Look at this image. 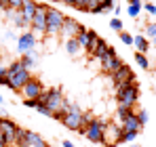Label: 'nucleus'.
I'll return each mask as SVG.
<instances>
[{
    "label": "nucleus",
    "mask_w": 156,
    "mask_h": 147,
    "mask_svg": "<svg viewBox=\"0 0 156 147\" xmlns=\"http://www.w3.org/2000/svg\"><path fill=\"white\" fill-rule=\"evenodd\" d=\"M23 105H26V107H34V109H36V107H38V99H23Z\"/></svg>",
    "instance_id": "c9c22d12"
},
{
    "label": "nucleus",
    "mask_w": 156,
    "mask_h": 147,
    "mask_svg": "<svg viewBox=\"0 0 156 147\" xmlns=\"http://www.w3.org/2000/svg\"><path fill=\"white\" fill-rule=\"evenodd\" d=\"M108 124H110L108 118H95L91 122V126L84 130V139L91 143H104V130Z\"/></svg>",
    "instance_id": "20e7f679"
},
{
    "label": "nucleus",
    "mask_w": 156,
    "mask_h": 147,
    "mask_svg": "<svg viewBox=\"0 0 156 147\" xmlns=\"http://www.w3.org/2000/svg\"><path fill=\"white\" fill-rule=\"evenodd\" d=\"M47 9H49V4H38L36 15H34V19L30 21V29H32V34L47 36Z\"/></svg>",
    "instance_id": "423d86ee"
},
{
    "label": "nucleus",
    "mask_w": 156,
    "mask_h": 147,
    "mask_svg": "<svg viewBox=\"0 0 156 147\" xmlns=\"http://www.w3.org/2000/svg\"><path fill=\"white\" fill-rule=\"evenodd\" d=\"M129 2V6H127V13H129V17H133V19H137L139 17V13H141V0H127Z\"/></svg>",
    "instance_id": "aec40b11"
},
{
    "label": "nucleus",
    "mask_w": 156,
    "mask_h": 147,
    "mask_svg": "<svg viewBox=\"0 0 156 147\" xmlns=\"http://www.w3.org/2000/svg\"><path fill=\"white\" fill-rule=\"evenodd\" d=\"M80 116H82V114H66V116L61 118V124H63L68 130L78 132V130H80Z\"/></svg>",
    "instance_id": "2eb2a0df"
},
{
    "label": "nucleus",
    "mask_w": 156,
    "mask_h": 147,
    "mask_svg": "<svg viewBox=\"0 0 156 147\" xmlns=\"http://www.w3.org/2000/svg\"><path fill=\"white\" fill-rule=\"evenodd\" d=\"M135 61H137V65L141 70H150V61H148V57L144 53H135Z\"/></svg>",
    "instance_id": "393cba45"
},
{
    "label": "nucleus",
    "mask_w": 156,
    "mask_h": 147,
    "mask_svg": "<svg viewBox=\"0 0 156 147\" xmlns=\"http://www.w3.org/2000/svg\"><path fill=\"white\" fill-rule=\"evenodd\" d=\"M17 38H19V36H15L13 32H6V40H17Z\"/></svg>",
    "instance_id": "58836bf2"
},
{
    "label": "nucleus",
    "mask_w": 156,
    "mask_h": 147,
    "mask_svg": "<svg viewBox=\"0 0 156 147\" xmlns=\"http://www.w3.org/2000/svg\"><path fill=\"white\" fill-rule=\"evenodd\" d=\"M0 84H2V86L9 84V80H6V67H4V65L0 67Z\"/></svg>",
    "instance_id": "72a5a7b5"
},
{
    "label": "nucleus",
    "mask_w": 156,
    "mask_h": 147,
    "mask_svg": "<svg viewBox=\"0 0 156 147\" xmlns=\"http://www.w3.org/2000/svg\"><path fill=\"white\" fill-rule=\"evenodd\" d=\"M95 2H97V6H99V4H101V2H104V0H95Z\"/></svg>",
    "instance_id": "37998d69"
},
{
    "label": "nucleus",
    "mask_w": 156,
    "mask_h": 147,
    "mask_svg": "<svg viewBox=\"0 0 156 147\" xmlns=\"http://www.w3.org/2000/svg\"><path fill=\"white\" fill-rule=\"evenodd\" d=\"M32 78V72L26 70L21 65V61H13L9 67H6V80H9V88L15 91V93H21V88L26 86V82Z\"/></svg>",
    "instance_id": "f257e3e1"
},
{
    "label": "nucleus",
    "mask_w": 156,
    "mask_h": 147,
    "mask_svg": "<svg viewBox=\"0 0 156 147\" xmlns=\"http://www.w3.org/2000/svg\"><path fill=\"white\" fill-rule=\"evenodd\" d=\"M36 9H38V2H34V0H23V6H21V15H23V19H26L27 23L34 19V15H36Z\"/></svg>",
    "instance_id": "dca6fc26"
},
{
    "label": "nucleus",
    "mask_w": 156,
    "mask_h": 147,
    "mask_svg": "<svg viewBox=\"0 0 156 147\" xmlns=\"http://www.w3.org/2000/svg\"><path fill=\"white\" fill-rule=\"evenodd\" d=\"M120 135H122V128L120 124H108L104 130V145L105 147H116L120 145Z\"/></svg>",
    "instance_id": "1a4fd4ad"
},
{
    "label": "nucleus",
    "mask_w": 156,
    "mask_h": 147,
    "mask_svg": "<svg viewBox=\"0 0 156 147\" xmlns=\"http://www.w3.org/2000/svg\"><path fill=\"white\" fill-rule=\"evenodd\" d=\"M36 109H38L40 114H44V116H49V118H53V116H55V114H53V111L49 109V107H44V105H40V103H38V107H36Z\"/></svg>",
    "instance_id": "473e14b6"
},
{
    "label": "nucleus",
    "mask_w": 156,
    "mask_h": 147,
    "mask_svg": "<svg viewBox=\"0 0 156 147\" xmlns=\"http://www.w3.org/2000/svg\"><path fill=\"white\" fill-rule=\"evenodd\" d=\"M120 128H122V132H139L144 126H141V122H139L137 114H131L127 120L120 122Z\"/></svg>",
    "instance_id": "4468645a"
},
{
    "label": "nucleus",
    "mask_w": 156,
    "mask_h": 147,
    "mask_svg": "<svg viewBox=\"0 0 156 147\" xmlns=\"http://www.w3.org/2000/svg\"><path fill=\"white\" fill-rule=\"evenodd\" d=\"M137 118H139V122H141V126H146V124H148V120H150V114H148L146 109H141V111L137 114Z\"/></svg>",
    "instance_id": "7c9ffc66"
},
{
    "label": "nucleus",
    "mask_w": 156,
    "mask_h": 147,
    "mask_svg": "<svg viewBox=\"0 0 156 147\" xmlns=\"http://www.w3.org/2000/svg\"><path fill=\"white\" fill-rule=\"evenodd\" d=\"M36 46V36L32 34V32H23L19 38H17V49L19 53L23 55V53H30V50H34Z\"/></svg>",
    "instance_id": "f8f14e48"
},
{
    "label": "nucleus",
    "mask_w": 156,
    "mask_h": 147,
    "mask_svg": "<svg viewBox=\"0 0 156 147\" xmlns=\"http://www.w3.org/2000/svg\"><path fill=\"white\" fill-rule=\"evenodd\" d=\"M0 147H9V143L4 141V137H2V135H0Z\"/></svg>",
    "instance_id": "a19ab883"
},
{
    "label": "nucleus",
    "mask_w": 156,
    "mask_h": 147,
    "mask_svg": "<svg viewBox=\"0 0 156 147\" xmlns=\"http://www.w3.org/2000/svg\"><path fill=\"white\" fill-rule=\"evenodd\" d=\"M137 99H139V86H137V82L118 84L116 86V101H118V105H127V107L135 109Z\"/></svg>",
    "instance_id": "7ed1b4c3"
},
{
    "label": "nucleus",
    "mask_w": 156,
    "mask_h": 147,
    "mask_svg": "<svg viewBox=\"0 0 156 147\" xmlns=\"http://www.w3.org/2000/svg\"><path fill=\"white\" fill-rule=\"evenodd\" d=\"M74 9H78V11H82V13H91L89 0H74Z\"/></svg>",
    "instance_id": "a878e982"
},
{
    "label": "nucleus",
    "mask_w": 156,
    "mask_h": 147,
    "mask_svg": "<svg viewBox=\"0 0 156 147\" xmlns=\"http://www.w3.org/2000/svg\"><path fill=\"white\" fill-rule=\"evenodd\" d=\"M144 9H146V13H148V15H152V17L156 15V4H152V2L144 4Z\"/></svg>",
    "instance_id": "f704fd0d"
},
{
    "label": "nucleus",
    "mask_w": 156,
    "mask_h": 147,
    "mask_svg": "<svg viewBox=\"0 0 156 147\" xmlns=\"http://www.w3.org/2000/svg\"><path fill=\"white\" fill-rule=\"evenodd\" d=\"M120 67H122V61L118 59V55H116L114 46H108V55L101 59V72L112 76L114 72H118Z\"/></svg>",
    "instance_id": "6e6552de"
},
{
    "label": "nucleus",
    "mask_w": 156,
    "mask_h": 147,
    "mask_svg": "<svg viewBox=\"0 0 156 147\" xmlns=\"http://www.w3.org/2000/svg\"><path fill=\"white\" fill-rule=\"evenodd\" d=\"M61 114H63V116H66V114H82V109L78 107L76 103H72V101L66 99V101H63V107H61Z\"/></svg>",
    "instance_id": "5701e85b"
},
{
    "label": "nucleus",
    "mask_w": 156,
    "mask_h": 147,
    "mask_svg": "<svg viewBox=\"0 0 156 147\" xmlns=\"http://www.w3.org/2000/svg\"><path fill=\"white\" fill-rule=\"evenodd\" d=\"M23 0H9V11H21Z\"/></svg>",
    "instance_id": "c85d7f7f"
},
{
    "label": "nucleus",
    "mask_w": 156,
    "mask_h": 147,
    "mask_svg": "<svg viewBox=\"0 0 156 147\" xmlns=\"http://www.w3.org/2000/svg\"><path fill=\"white\" fill-rule=\"evenodd\" d=\"M131 114H135V109H133V107H127V105H118V107H116V118H118V122L127 120Z\"/></svg>",
    "instance_id": "4be33fe9"
},
{
    "label": "nucleus",
    "mask_w": 156,
    "mask_h": 147,
    "mask_svg": "<svg viewBox=\"0 0 156 147\" xmlns=\"http://www.w3.org/2000/svg\"><path fill=\"white\" fill-rule=\"evenodd\" d=\"M146 36L156 38V23H148V25H146Z\"/></svg>",
    "instance_id": "2f4dec72"
},
{
    "label": "nucleus",
    "mask_w": 156,
    "mask_h": 147,
    "mask_svg": "<svg viewBox=\"0 0 156 147\" xmlns=\"http://www.w3.org/2000/svg\"><path fill=\"white\" fill-rule=\"evenodd\" d=\"M152 42H154V44H156V38H152Z\"/></svg>",
    "instance_id": "a18cd8bd"
},
{
    "label": "nucleus",
    "mask_w": 156,
    "mask_h": 147,
    "mask_svg": "<svg viewBox=\"0 0 156 147\" xmlns=\"http://www.w3.org/2000/svg\"><path fill=\"white\" fill-rule=\"evenodd\" d=\"M112 82H114V86H118V84H131V82H137V80H135L133 70H131L127 63H122V67L118 72L112 74Z\"/></svg>",
    "instance_id": "9b49d317"
},
{
    "label": "nucleus",
    "mask_w": 156,
    "mask_h": 147,
    "mask_svg": "<svg viewBox=\"0 0 156 147\" xmlns=\"http://www.w3.org/2000/svg\"><path fill=\"white\" fill-rule=\"evenodd\" d=\"M63 147H76V145H74L72 141H63Z\"/></svg>",
    "instance_id": "79ce46f5"
},
{
    "label": "nucleus",
    "mask_w": 156,
    "mask_h": 147,
    "mask_svg": "<svg viewBox=\"0 0 156 147\" xmlns=\"http://www.w3.org/2000/svg\"><path fill=\"white\" fill-rule=\"evenodd\" d=\"M105 55H108V42L99 38V42H97V46H95V50H93V55H91V57H93V59H99V61H101Z\"/></svg>",
    "instance_id": "412c9836"
},
{
    "label": "nucleus",
    "mask_w": 156,
    "mask_h": 147,
    "mask_svg": "<svg viewBox=\"0 0 156 147\" xmlns=\"http://www.w3.org/2000/svg\"><path fill=\"white\" fill-rule=\"evenodd\" d=\"M78 32H80V23H78L76 19H72V17H66L59 36H66V40H68V38H76Z\"/></svg>",
    "instance_id": "ddd939ff"
},
{
    "label": "nucleus",
    "mask_w": 156,
    "mask_h": 147,
    "mask_svg": "<svg viewBox=\"0 0 156 147\" xmlns=\"http://www.w3.org/2000/svg\"><path fill=\"white\" fill-rule=\"evenodd\" d=\"M17 130L19 126L13 122L9 116H0V135L4 137V141L9 143V147L15 145V137H17Z\"/></svg>",
    "instance_id": "0eeeda50"
},
{
    "label": "nucleus",
    "mask_w": 156,
    "mask_h": 147,
    "mask_svg": "<svg viewBox=\"0 0 156 147\" xmlns=\"http://www.w3.org/2000/svg\"><path fill=\"white\" fill-rule=\"evenodd\" d=\"M63 19H66V15H63L59 9L49 6V9H47V36H51V38L57 36V34L61 32Z\"/></svg>",
    "instance_id": "39448f33"
},
{
    "label": "nucleus",
    "mask_w": 156,
    "mask_h": 147,
    "mask_svg": "<svg viewBox=\"0 0 156 147\" xmlns=\"http://www.w3.org/2000/svg\"><path fill=\"white\" fill-rule=\"evenodd\" d=\"M6 15L11 17V21H13V25H15V27H19V29H26V27H30V23L23 19V15H21L19 11H6Z\"/></svg>",
    "instance_id": "a211bd4d"
},
{
    "label": "nucleus",
    "mask_w": 156,
    "mask_h": 147,
    "mask_svg": "<svg viewBox=\"0 0 156 147\" xmlns=\"http://www.w3.org/2000/svg\"><path fill=\"white\" fill-rule=\"evenodd\" d=\"M61 4H66V6H74V0H59Z\"/></svg>",
    "instance_id": "ea45409f"
},
{
    "label": "nucleus",
    "mask_w": 156,
    "mask_h": 147,
    "mask_svg": "<svg viewBox=\"0 0 156 147\" xmlns=\"http://www.w3.org/2000/svg\"><path fill=\"white\" fill-rule=\"evenodd\" d=\"M133 46L137 49V53H148L150 49V42H148V38L146 36H141V34H137V36H133Z\"/></svg>",
    "instance_id": "6ab92c4d"
},
{
    "label": "nucleus",
    "mask_w": 156,
    "mask_h": 147,
    "mask_svg": "<svg viewBox=\"0 0 156 147\" xmlns=\"http://www.w3.org/2000/svg\"><path fill=\"white\" fill-rule=\"evenodd\" d=\"M19 61H21V65H23L26 70H34V67L38 65V53H36V50H30V53H23Z\"/></svg>",
    "instance_id": "f3484780"
},
{
    "label": "nucleus",
    "mask_w": 156,
    "mask_h": 147,
    "mask_svg": "<svg viewBox=\"0 0 156 147\" xmlns=\"http://www.w3.org/2000/svg\"><path fill=\"white\" fill-rule=\"evenodd\" d=\"M0 103H2V95H0Z\"/></svg>",
    "instance_id": "49530a36"
},
{
    "label": "nucleus",
    "mask_w": 156,
    "mask_h": 147,
    "mask_svg": "<svg viewBox=\"0 0 156 147\" xmlns=\"http://www.w3.org/2000/svg\"><path fill=\"white\" fill-rule=\"evenodd\" d=\"M118 38H120V42H125V44H133V36H131L129 32H125V29L118 34Z\"/></svg>",
    "instance_id": "cd10ccee"
},
{
    "label": "nucleus",
    "mask_w": 156,
    "mask_h": 147,
    "mask_svg": "<svg viewBox=\"0 0 156 147\" xmlns=\"http://www.w3.org/2000/svg\"><path fill=\"white\" fill-rule=\"evenodd\" d=\"M0 11H9V0H0Z\"/></svg>",
    "instance_id": "e433bc0d"
},
{
    "label": "nucleus",
    "mask_w": 156,
    "mask_h": 147,
    "mask_svg": "<svg viewBox=\"0 0 156 147\" xmlns=\"http://www.w3.org/2000/svg\"><path fill=\"white\" fill-rule=\"evenodd\" d=\"M131 147H139V145H131Z\"/></svg>",
    "instance_id": "de8ad7c7"
},
{
    "label": "nucleus",
    "mask_w": 156,
    "mask_h": 147,
    "mask_svg": "<svg viewBox=\"0 0 156 147\" xmlns=\"http://www.w3.org/2000/svg\"><path fill=\"white\" fill-rule=\"evenodd\" d=\"M42 91H44V84H42L38 78L32 76V78L26 82V86L21 88V95H23V99H38Z\"/></svg>",
    "instance_id": "9d476101"
},
{
    "label": "nucleus",
    "mask_w": 156,
    "mask_h": 147,
    "mask_svg": "<svg viewBox=\"0 0 156 147\" xmlns=\"http://www.w3.org/2000/svg\"><path fill=\"white\" fill-rule=\"evenodd\" d=\"M0 67H2V57H0Z\"/></svg>",
    "instance_id": "c03bdc74"
},
{
    "label": "nucleus",
    "mask_w": 156,
    "mask_h": 147,
    "mask_svg": "<svg viewBox=\"0 0 156 147\" xmlns=\"http://www.w3.org/2000/svg\"><path fill=\"white\" fill-rule=\"evenodd\" d=\"M110 27H112L114 32H118V34H120V32H122V21L116 17V19H112V21H110Z\"/></svg>",
    "instance_id": "c756f323"
},
{
    "label": "nucleus",
    "mask_w": 156,
    "mask_h": 147,
    "mask_svg": "<svg viewBox=\"0 0 156 147\" xmlns=\"http://www.w3.org/2000/svg\"><path fill=\"white\" fill-rule=\"evenodd\" d=\"M63 91L59 88V86H53V88H44L42 93H40V97H38V103L40 105H44V107H49L53 114H57V111H61V107H63ZM55 118V116H53Z\"/></svg>",
    "instance_id": "f03ea898"
},
{
    "label": "nucleus",
    "mask_w": 156,
    "mask_h": 147,
    "mask_svg": "<svg viewBox=\"0 0 156 147\" xmlns=\"http://www.w3.org/2000/svg\"><path fill=\"white\" fill-rule=\"evenodd\" d=\"M66 50H68V55H78V50H80V44L76 42V38H68L66 40Z\"/></svg>",
    "instance_id": "b1692460"
},
{
    "label": "nucleus",
    "mask_w": 156,
    "mask_h": 147,
    "mask_svg": "<svg viewBox=\"0 0 156 147\" xmlns=\"http://www.w3.org/2000/svg\"><path fill=\"white\" fill-rule=\"evenodd\" d=\"M154 93H156V86H154Z\"/></svg>",
    "instance_id": "09e8293b"
},
{
    "label": "nucleus",
    "mask_w": 156,
    "mask_h": 147,
    "mask_svg": "<svg viewBox=\"0 0 156 147\" xmlns=\"http://www.w3.org/2000/svg\"><path fill=\"white\" fill-rule=\"evenodd\" d=\"M32 147H51V145H49V143H47L44 139H40L38 143H34V145H32Z\"/></svg>",
    "instance_id": "4c0bfd02"
},
{
    "label": "nucleus",
    "mask_w": 156,
    "mask_h": 147,
    "mask_svg": "<svg viewBox=\"0 0 156 147\" xmlns=\"http://www.w3.org/2000/svg\"><path fill=\"white\" fill-rule=\"evenodd\" d=\"M137 137H139V132H122V135H120V143H125V141H127V143H133Z\"/></svg>",
    "instance_id": "bb28decb"
}]
</instances>
